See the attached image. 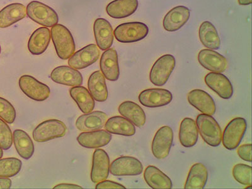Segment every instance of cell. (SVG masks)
Returning a JSON list of instances; mask_svg holds the SVG:
<instances>
[{
  "label": "cell",
  "mask_w": 252,
  "mask_h": 189,
  "mask_svg": "<svg viewBox=\"0 0 252 189\" xmlns=\"http://www.w3.org/2000/svg\"><path fill=\"white\" fill-rule=\"evenodd\" d=\"M204 82L207 86L218 94L220 98L228 100L232 97V83L223 74L211 72L205 76Z\"/></svg>",
  "instance_id": "14"
},
{
  "label": "cell",
  "mask_w": 252,
  "mask_h": 189,
  "mask_svg": "<svg viewBox=\"0 0 252 189\" xmlns=\"http://www.w3.org/2000/svg\"><path fill=\"white\" fill-rule=\"evenodd\" d=\"M233 176L238 183L245 186H252V166L239 163L233 166Z\"/></svg>",
  "instance_id": "36"
},
{
  "label": "cell",
  "mask_w": 252,
  "mask_h": 189,
  "mask_svg": "<svg viewBox=\"0 0 252 189\" xmlns=\"http://www.w3.org/2000/svg\"><path fill=\"white\" fill-rule=\"evenodd\" d=\"M201 43L207 49L217 50L220 46V40L217 29L209 21L202 22L199 30Z\"/></svg>",
  "instance_id": "33"
},
{
  "label": "cell",
  "mask_w": 252,
  "mask_h": 189,
  "mask_svg": "<svg viewBox=\"0 0 252 189\" xmlns=\"http://www.w3.org/2000/svg\"><path fill=\"white\" fill-rule=\"evenodd\" d=\"M198 131L205 143L212 147H217L221 143L222 130L219 124L213 116L201 114L197 117Z\"/></svg>",
  "instance_id": "2"
},
{
  "label": "cell",
  "mask_w": 252,
  "mask_h": 189,
  "mask_svg": "<svg viewBox=\"0 0 252 189\" xmlns=\"http://www.w3.org/2000/svg\"><path fill=\"white\" fill-rule=\"evenodd\" d=\"M197 59L202 67L214 73H222L228 67L226 58L212 49H205L200 51Z\"/></svg>",
  "instance_id": "13"
},
{
  "label": "cell",
  "mask_w": 252,
  "mask_h": 189,
  "mask_svg": "<svg viewBox=\"0 0 252 189\" xmlns=\"http://www.w3.org/2000/svg\"><path fill=\"white\" fill-rule=\"evenodd\" d=\"M139 102L143 106L157 108L165 106L172 101V94L163 89H150L142 91L139 94Z\"/></svg>",
  "instance_id": "12"
},
{
  "label": "cell",
  "mask_w": 252,
  "mask_h": 189,
  "mask_svg": "<svg viewBox=\"0 0 252 189\" xmlns=\"http://www.w3.org/2000/svg\"><path fill=\"white\" fill-rule=\"evenodd\" d=\"M144 179L146 183L154 189H170L172 188V180L157 166L149 165L144 172Z\"/></svg>",
  "instance_id": "27"
},
{
  "label": "cell",
  "mask_w": 252,
  "mask_h": 189,
  "mask_svg": "<svg viewBox=\"0 0 252 189\" xmlns=\"http://www.w3.org/2000/svg\"><path fill=\"white\" fill-rule=\"evenodd\" d=\"M173 141V131L168 126L159 128L155 134L152 144L153 155L157 159H165L169 155Z\"/></svg>",
  "instance_id": "10"
},
{
  "label": "cell",
  "mask_w": 252,
  "mask_h": 189,
  "mask_svg": "<svg viewBox=\"0 0 252 189\" xmlns=\"http://www.w3.org/2000/svg\"><path fill=\"white\" fill-rule=\"evenodd\" d=\"M247 128L246 120L242 118L232 119L225 127L222 134V143L228 150H234L239 146Z\"/></svg>",
  "instance_id": "7"
},
{
  "label": "cell",
  "mask_w": 252,
  "mask_h": 189,
  "mask_svg": "<svg viewBox=\"0 0 252 189\" xmlns=\"http://www.w3.org/2000/svg\"><path fill=\"white\" fill-rule=\"evenodd\" d=\"M107 121V115L102 111L84 114L76 121V127L81 131L89 132L102 129Z\"/></svg>",
  "instance_id": "22"
},
{
  "label": "cell",
  "mask_w": 252,
  "mask_h": 189,
  "mask_svg": "<svg viewBox=\"0 0 252 189\" xmlns=\"http://www.w3.org/2000/svg\"><path fill=\"white\" fill-rule=\"evenodd\" d=\"M0 118L7 124H12L16 119V111L12 103L0 96Z\"/></svg>",
  "instance_id": "38"
},
{
  "label": "cell",
  "mask_w": 252,
  "mask_h": 189,
  "mask_svg": "<svg viewBox=\"0 0 252 189\" xmlns=\"http://www.w3.org/2000/svg\"><path fill=\"white\" fill-rule=\"evenodd\" d=\"M240 5L247 6L252 4V0H238Z\"/></svg>",
  "instance_id": "43"
},
{
  "label": "cell",
  "mask_w": 252,
  "mask_h": 189,
  "mask_svg": "<svg viewBox=\"0 0 252 189\" xmlns=\"http://www.w3.org/2000/svg\"><path fill=\"white\" fill-rule=\"evenodd\" d=\"M208 179V170L201 163L192 165L189 171L184 188L186 189H202L206 186Z\"/></svg>",
  "instance_id": "32"
},
{
  "label": "cell",
  "mask_w": 252,
  "mask_h": 189,
  "mask_svg": "<svg viewBox=\"0 0 252 189\" xmlns=\"http://www.w3.org/2000/svg\"><path fill=\"white\" fill-rule=\"evenodd\" d=\"M26 16V7L23 4H8L0 10V28H9L24 19Z\"/></svg>",
  "instance_id": "25"
},
{
  "label": "cell",
  "mask_w": 252,
  "mask_h": 189,
  "mask_svg": "<svg viewBox=\"0 0 252 189\" xmlns=\"http://www.w3.org/2000/svg\"><path fill=\"white\" fill-rule=\"evenodd\" d=\"M176 60L172 55H165L158 58L153 65L150 73V82L155 86L162 87L168 82L174 70Z\"/></svg>",
  "instance_id": "5"
},
{
  "label": "cell",
  "mask_w": 252,
  "mask_h": 189,
  "mask_svg": "<svg viewBox=\"0 0 252 189\" xmlns=\"http://www.w3.org/2000/svg\"><path fill=\"white\" fill-rule=\"evenodd\" d=\"M51 35L58 57L63 60H68L76 49L71 32L63 25L58 24L51 28Z\"/></svg>",
  "instance_id": "1"
},
{
  "label": "cell",
  "mask_w": 252,
  "mask_h": 189,
  "mask_svg": "<svg viewBox=\"0 0 252 189\" xmlns=\"http://www.w3.org/2000/svg\"><path fill=\"white\" fill-rule=\"evenodd\" d=\"M112 135L106 130L99 129L83 132L77 138L78 143L83 148L96 149L106 146L111 141Z\"/></svg>",
  "instance_id": "21"
},
{
  "label": "cell",
  "mask_w": 252,
  "mask_h": 189,
  "mask_svg": "<svg viewBox=\"0 0 252 189\" xmlns=\"http://www.w3.org/2000/svg\"><path fill=\"white\" fill-rule=\"evenodd\" d=\"M51 80L58 84L69 87L82 86L83 76L78 69L67 66L56 67L51 72Z\"/></svg>",
  "instance_id": "18"
},
{
  "label": "cell",
  "mask_w": 252,
  "mask_h": 189,
  "mask_svg": "<svg viewBox=\"0 0 252 189\" xmlns=\"http://www.w3.org/2000/svg\"><path fill=\"white\" fill-rule=\"evenodd\" d=\"M22 162L17 158H0V177H15L21 170Z\"/></svg>",
  "instance_id": "35"
},
{
  "label": "cell",
  "mask_w": 252,
  "mask_h": 189,
  "mask_svg": "<svg viewBox=\"0 0 252 189\" xmlns=\"http://www.w3.org/2000/svg\"><path fill=\"white\" fill-rule=\"evenodd\" d=\"M19 85L22 92L36 102H43L50 96L49 87L31 75L22 76L19 79Z\"/></svg>",
  "instance_id": "8"
},
{
  "label": "cell",
  "mask_w": 252,
  "mask_h": 189,
  "mask_svg": "<svg viewBox=\"0 0 252 189\" xmlns=\"http://www.w3.org/2000/svg\"><path fill=\"white\" fill-rule=\"evenodd\" d=\"M54 189H82V187L80 186L75 185V184H61L59 185L56 186L54 187Z\"/></svg>",
  "instance_id": "42"
},
{
  "label": "cell",
  "mask_w": 252,
  "mask_h": 189,
  "mask_svg": "<svg viewBox=\"0 0 252 189\" xmlns=\"http://www.w3.org/2000/svg\"><path fill=\"white\" fill-rule=\"evenodd\" d=\"M1 46H0V54H1Z\"/></svg>",
  "instance_id": "45"
},
{
  "label": "cell",
  "mask_w": 252,
  "mask_h": 189,
  "mask_svg": "<svg viewBox=\"0 0 252 189\" xmlns=\"http://www.w3.org/2000/svg\"><path fill=\"white\" fill-rule=\"evenodd\" d=\"M51 39V30L45 27L33 32L28 42V49L32 55H41L47 50Z\"/></svg>",
  "instance_id": "23"
},
{
  "label": "cell",
  "mask_w": 252,
  "mask_h": 189,
  "mask_svg": "<svg viewBox=\"0 0 252 189\" xmlns=\"http://www.w3.org/2000/svg\"><path fill=\"white\" fill-rule=\"evenodd\" d=\"M96 189H126L125 186L121 185V184L117 183L113 181H103L98 182L95 186Z\"/></svg>",
  "instance_id": "40"
},
{
  "label": "cell",
  "mask_w": 252,
  "mask_h": 189,
  "mask_svg": "<svg viewBox=\"0 0 252 189\" xmlns=\"http://www.w3.org/2000/svg\"><path fill=\"white\" fill-rule=\"evenodd\" d=\"M104 127L110 134L127 137L136 134V127L133 124L122 116H114L108 119Z\"/></svg>",
  "instance_id": "29"
},
{
  "label": "cell",
  "mask_w": 252,
  "mask_h": 189,
  "mask_svg": "<svg viewBox=\"0 0 252 189\" xmlns=\"http://www.w3.org/2000/svg\"><path fill=\"white\" fill-rule=\"evenodd\" d=\"M118 110L121 116L127 119L136 127H141L145 125V112L136 103L132 101H125L119 105Z\"/></svg>",
  "instance_id": "26"
},
{
  "label": "cell",
  "mask_w": 252,
  "mask_h": 189,
  "mask_svg": "<svg viewBox=\"0 0 252 189\" xmlns=\"http://www.w3.org/2000/svg\"><path fill=\"white\" fill-rule=\"evenodd\" d=\"M94 39L99 49L105 51L110 48L114 42V31L106 19L98 18L94 24Z\"/></svg>",
  "instance_id": "16"
},
{
  "label": "cell",
  "mask_w": 252,
  "mask_h": 189,
  "mask_svg": "<svg viewBox=\"0 0 252 189\" xmlns=\"http://www.w3.org/2000/svg\"><path fill=\"white\" fill-rule=\"evenodd\" d=\"M100 71L107 80L116 82L120 76L118 55L116 49L109 48L103 52L100 61Z\"/></svg>",
  "instance_id": "17"
},
{
  "label": "cell",
  "mask_w": 252,
  "mask_h": 189,
  "mask_svg": "<svg viewBox=\"0 0 252 189\" xmlns=\"http://www.w3.org/2000/svg\"><path fill=\"white\" fill-rule=\"evenodd\" d=\"M67 127L62 121L49 119L44 121L35 128L33 138L36 142L44 143L56 138H62L66 134Z\"/></svg>",
  "instance_id": "6"
},
{
  "label": "cell",
  "mask_w": 252,
  "mask_h": 189,
  "mask_svg": "<svg viewBox=\"0 0 252 189\" xmlns=\"http://www.w3.org/2000/svg\"><path fill=\"white\" fill-rule=\"evenodd\" d=\"M188 102L202 114L213 116L217 111V106L213 98L206 92L195 89L188 94Z\"/></svg>",
  "instance_id": "19"
},
{
  "label": "cell",
  "mask_w": 252,
  "mask_h": 189,
  "mask_svg": "<svg viewBox=\"0 0 252 189\" xmlns=\"http://www.w3.org/2000/svg\"><path fill=\"white\" fill-rule=\"evenodd\" d=\"M100 51L96 45L89 44L74 53L68 59L69 66L76 69H83L91 66L98 60Z\"/></svg>",
  "instance_id": "11"
},
{
  "label": "cell",
  "mask_w": 252,
  "mask_h": 189,
  "mask_svg": "<svg viewBox=\"0 0 252 189\" xmlns=\"http://www.w3.org/2000/svg\"><path fill=\"white\" fill-rule=\"evenodd\" d=\"M13 142L17 154L22 158L29 159L33 156L34 145L26 131L21 129L15 130L13 131Z\"/></svg>",
  "instance_id": "31"
},
{
  "label": "cell",
  "mask_w": 252,
  "mask_h": 189,
  "mask_svg": "<svg viewBox=\"0 0 252 189\" xmlns=\"http://www.w3.org/2000/svg\"><path fill=\"white\" fill-rule=\"evenodd\" d=\"M13 145V134L7 123L0 118V147L3 150L10 149Z\"/></svg>",
  "instance_id": "37"
},
{
  "label": "cell",
  "mask_w": 252,
  "mask_h": 189,
  "mask_svg": "<svg viewBox=\"0 0 252 189\" xmlns=\"http://www.w3.org/2000/svg\"><path fill=\"white\" fill-rule=\"evenodd\" d=\"M26 10L27 15L32 20L45 28H53L59 22V17L56 11L41 2L31 1Z\"/></svg>",
  "instance_id": "4"
},
{
  "label": "cell",
  "mask_w": 252,
  "mask_h": 189,
  "mask_svg": "<svg viewBox=\"0 0 252 189\" xmlns=\"http://www.w3.org/2000/svg\"><path fill=\"white\" fill-rule=\"evenodd\" d=\"M147 25L139 22H127L119 25L114 31V37L121 43H132L140 41L148 35Z\"/></svg>",
  "instance_id": "3"
},
{
  "label": "cell",
  "mask_w": 252,
  "mask_h": 189,
  "mask_svg": "<svg viewBox=\"0 0 252 189\" xmlns=\"http://www.w3.org/2000/svg\"><path fill=\"white\" fill-rule=\"evenodd\" d=\"M69 94L83 113L87 114L93 111L95 103L86 88L82 86L72 87L69 90Z\"/></svg>",
  "instance_id": "34"
},
{
  "label": "cell",
  "mask_w": 252,
  "mask_h": 189,
  "mask_svg": "<svg viewBox=\"0 0 252 189\" xmlns=\"http://www.w3.org/2000/svg\"><path fill=\"white\" fill-rule=\"evenodd\" d=\"M237 154L241 159L245 161H252V145L246 144L238 148Z\"/></svg>",
  "instance_id": "39"
},
{
  "label": "cell",
  "mask_w": 252,
  "mask_h": 189,
  "mask_svg": "<svg viewBox=\"0 0 252 189\" xmlns=\"http://www.w3.org/2000/svg\"><path fill=\"white\" fill-rule=\"evenodd\" d=\"M190 10L185 6H177L170 10L164 17L163 26L168 32L180 30L188 22Z\"/></svg>",
  "instance_id": "20"
},
{
  "label": "cell",
  "mask_w": 252,
  "mask_h": 189,
  "mask_svg": "<svg viewBox=\"0 0 252 189\" xmlns=\"http://www.w3.org/2000/svg\"><path fill=\"white\" fill-rule=\"evenodd\" d=\"M138 5V0H114L108 4L106 12L113 19H125L134 14Z\"/></svg>",
  "instance_id": "24"
},
{
  "label": "cell",
  "mask_w": 252,
  "mask_h": 189,
  "mask_svg": "<svg viewBox=\"0 0 252 189\" xmlns=\"http://www.w3.org/2000/svg\"><path fill=\"white\" fill-rule=\"evenodd\" d=\"M143 172L141 162L132 157H121L110 165V172L116 177L137 176Z\"/></svg>",
  "instance_id": "9"
},
{
  "label": "cell",
  "mask_w": 252,
  "mask_h": 189,
  "mask_svg": "<svg viewBox=\"0 0 252 189\" xmlns=\"http://www.w3.org/2000/svg\"><path fill=\"white\" fill-rule=\"evenodd\" d=\"M12 184V181L9 178L0 177V189H10Z\"/></svg>",
  "instance_id": "41"
},
{
  "label": "cell",
  "mask_w": 252,
  "mask_h": 189,
  "mask_svg": "<svg viewBox=\"0 0 252 189\" xmlns=\"http://www.w3.org/2000/svg\"><path fill=\"white\" fill-rule=\"evenodd\" d=\"M3 150L2 149L1 147H0V158H1L3 156Z\"/></svg>",
  "instance_id": "44"
},
{
  "label": "cell",
  "mask_w": 252,
  "mask_h": 189,
  "mask_svg": "<svg viewBox=\"0 0 252 189\" xmlns=\"http://www.w3.org/2000/svg\"><path fill=\"white\" fill-rule=\"evenodd\" d=\"M88 88L94 100L103 102L107 100L109 92L105 78L100 71H94L90 76Z\"/></svg>",
  "instance_id": "28"
},
{
  "label": "cell",
  "mask_w": 252,
  "mask_h": 189,
  "mask_svg": "<svg viewBox=\"0 0 252 189\" xmlns=\"http://www.w3.org/2000/svg\"><path fill=\"white\" fill-rule=\"evenodd\" d=\"M198 138L199 131L195 121L191 118L184 119L180 126V143L184 147H193L196 145Z\"/></svg>",
  "instance_id": "30"
},
{
  "label": "cell",
  "mask_w": 252,
  "mask_h": 189,
  "mask_svg": "<svg viewBox=\"0 0 252 189\" xmlns=\"http://www.w3.org/2000/svg\"><path fill=\"white\" fill-rule=\"evenodd\" d=\"M110 158L105 150L96 148L93 155L91 177L92 182L106 180L110 172Z\"/></svg>",
  "instance_id": "15"
}]
</instances>
